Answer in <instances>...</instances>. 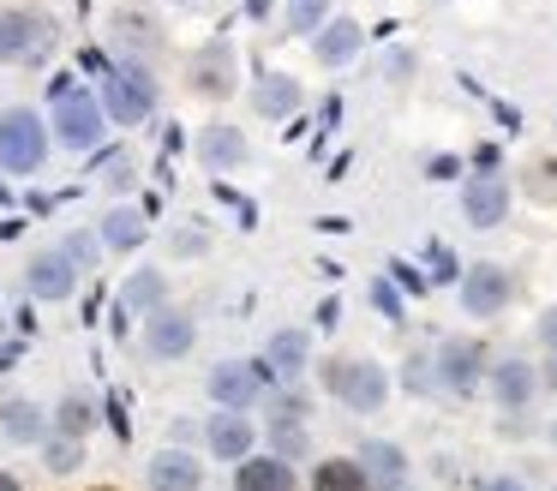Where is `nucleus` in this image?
I'll use <instances>...</instances> for the list:
<instances>
[{
    "label": "nucleus",
    "instance_id": "36",
    "mask_svg": "<svg viewBox=\"0 0 557 491\" xmlns=\"http://www.w3.org/2000/svg\"><path fill=\"white\" fill-rule=\"evenodd\" d=\"M0 491H25V486H18V474H7V467H0Z\"/></svg>",
    "mask_w": 557,
    "mask_h": 491
},
{
    "label": "nucleus",
    "instance_id": "1",
    "mask_svg": "<svg viewBox=\"0 0 557 491\" xmlns=\"http://www.w3.org/2000/svg\"><path fill=\"white\" fill-rule=\"evenodd\" d=\"M157 72L145 66V60H114L109 72H102V114L114 120V126H145L150 114H157Z\"/></svg>",
    "mask_w": 557,
    "mask_h": 491
},
{
    "label": "nucleus",
    "instance_id": "33",
    "mask_svg": "<svg viewBox=\"0 0 557 491\" xmlns=\"http://www.w3.org/2000/svg\"><path fill=\"white\" fill-rule=\"evenodd\" d=\"M533 186H545L540 198L552 204V198H557V168H552V162H540V168H533Z\"/></svg>",
    "mask_w": 557,
    "mask_h": 491
},
{
    "label": "nucleus",
    "instance_id": "15",
    "mask_svg": "<svg viewBox=\"0 0 557 491\" xmlns=\"http://www.w3.org/2000/svg\"><path fill=\"white\" fill-rule=\"evenodd\" d=\"M145 479H150V491H205V462L193 450H157Z\"/></svg>",
    "mask_w": 557,
    "mask_h": 491
},
{
    "label": "nucleus",
    "instance_id": "38",
    "mask_svg": "<svg viewBox=\"0 0 557 491\" xmlns=\"http://www.w3.org/2000/svg\"><path fill=\"white\" fill-rule=\"evenodd\" d=\"M545 431H552V443H557V426H545Z\"/></svg>",
    "mask_w": 557,
    "mask_h": 491
},
{
    "label": "nucleus",
    "instance_id": "20",
    "mask_svg": "<svg viewBox=\"0 0 557 491\" xmlns=\"http://www.w3.org/2000/svg\"><path fill=\"white\" fill-rule=\"evenodd\" d=\"M97 240H102V251H138V246L150 240V222H145V210H138V204H114V210L102 216Z\"/></svg>",
    "mask_w": 557,
    "mask_h": 491
},
{
    "label": "nucleus",
    "instance_id": "27",
    "mask_svg": "<svg viewBox=\"0 0 557 491\" xmlns=\"http://www.w3.org/2000/svg\"><path fill=\"white\" fill-rule=\"evenodd\" d=\"M42 462H49V474H78V467H85V438L49 431V438H42Z\"/></svg>",
    "mask_w": 557,
    "mask_h": 491
},
{
    "label": "nucleus",
    "instance_id": "3",
    "mask_svg": "<svg viewBox=\"0 0 557 491\" xmlns=\"http://www.w3.org/2000/svg\"><path fill=\"white\" fill-rule=\"evenodd\" d=\"M49 120L37 108H7L0 114V174H37L49 162Z\"/></svg>",
    "mask_w": 557,
    "mask_h": 491
},
{
    "label": "nucleus",
    "instance_id": "26",
    "mask_svg": "<svg viewBox=\"0 0 557 491\" xmlns=\"http://www.w3.org/2000/svg\"><path fill=\"white\" fill-rule=\"evenodd\" d=\"M90 426H97V402H90V395H61L49 431H61V438H85Z\"/></svg>",
    "mask_w": 557,
    "mask_h": 491
},
{
    "label": "nucleus",
    "instance_id": "14",
    "mask_svg": "<svg viewBox=\"0 0 557 491\" xmlns=\"http://www.w3.org/2000/svg\"><path fill=\"white\" fill-rule=\"evenodd\" d=\"M461 216H468L473 228H497V222L509 216V180L473 174L468 186H461Z\"/></svg>",
    "mask_w": 557,
    "mask_h": 491
},
{
    "label": "nucleus",
    "instance_id": "25",
    "mask_svg": "<svg viewBox=\"0 0 557 491\" xmlns=\"http://www.w3.org/2000/svg\"><path fill=\"white\" fill-rule=\"evenodd\" d=\"M162 299H169V282H162V270H133L121 287V306L126 311H157Z\"/></svg>",
    "mask_w": 557,
    "mask_h": 491
},
{
    "label": "nucleus",
    "instance_id": "34",
    "mask_svg": "<svg viewBox=\"0 0 557 491\" xmlns=\"http://www.w3.org/2000/svg\"><path fill=\"white\" fill-rule=\"evenodd\" d=\"M480 491H528V486H521V479H509V474H497V479H485Z\"/></svg>",
    "mask_w": 557,
    "mask_h": 491
},
{
    "label": "nucleus",
    "instance_id": "12",
    "mask_svg": "<svg viewBox=\"0 0 557 491\" xmlns=\"http://www.w3.org/2000/svg\"><path fill=\"white\" fill-rule=\"evenodd\" d=\"M234 84H240V54H234L228 42H205L193 54V90L198 96H234Z\"/></svg>",
    "mask_w": 557,
    "mask_h": 491
},
{
    "label": "nucleus",
    "instance_id": "40",
    "mask_svg": "<svg viewBox=\"0 0 557 491\" xmlns=\"http://www.w3.org/2000/svg\"><path fill=\"white\" fill-rule=\"evenodd\" d=\"M552 491H557V486H552Z\"/></svg>",
    "mask_w": 557,
    "mask_h": 491
},
{
    "label": "nucleus",
    "instance_id": "39",
    "mask_svg": "<svg viewBox=\"0 0 557 491\" xmlns=\"http://www.w3.org/2000/svg\"><path fill=\"white\" fill-rule=\"evenodd\" d=\"M174 7H186V0H174Z\"/></svg>",
    "mask_w": 557,
    "mask_h": 491
},
{
    "label": "nucleus",
    "instance_id": "16",
    "mask_svg": "<svg viewBox=\"0 0 557 491\" xmlns=\"http://www.w3.org/2000/svg\"><path fill=\"white\" fill-rule=\"evenodd\" d=\"M234 491H300V474H294V462H282V455H246V462H234Z\"/></svg>",
    "mask_w": 557,
    "mask_h": 491
},
{
    "label": "nucleus",
    "instance_id": "30",
    "mask_svg": "<svg viewBox=\"0 0 557 491\" xmlns=\"http://www.w3.org/2000/svg\"><path fill=\"white\" fill-rule=\"evenodd\" d=\"M324 19H330V0H294L288 7V30H300V36H318Z\"/></svg>",
    "mask_w": 557,
    "mask_h": 491
},
{
    "label": "nucleus",
    "instance_id": "2",
    "mask_svg": "<svg viewBox=\"0 0 557 491\" xmlns=\"http://www.w3.org/2000/svg\"><path fill=\"white\" fill-rule=\"evenodd\" d=\"M54 126H49V138L61 144V150H97L102 144V132H109V114H102V102H97V90H85V84H73V78H61L54 84Z\"/></svg>",
    "mask_w": 557,
    "mask_h": 491
},
{
    "label": "nucleus",
    "instance_id": "6",
    "mask_svg": "<svg viewBox=\"0 0 557 491\" xmlns=\"http://www.w3.org/2000/svg\"><path fill=\"white\" fill-rule=\"evenodd\" d=\"M205 390H210V402H216V407L252 414V407L270 395V371H264V359H222V366H210Z\"/></svg>",
    "mask_w": 557,
    "mask_h": 491
},
{
    "label": "nucleus",
    "instance_id": "29",
    "mask_svg": "<svg viewBox=\"0 0 557 491\" xmlns=\"http://www.w3.org/2000/svg\"><path fill=\"white\" fill-rule=\"evenodd\" d=\"M61 251H66V263H73V270L85 275V270H97V258H102V240H97V234H85V228H73V234L61 240Z\"/></svg>",
    "mask_w": 557,
    "mask_h": 491
},
{
    "label": "nucleus",
    "instance_id": "8",
    "mask_svg": "<svg viewBox=\"0 0 557 491\" xmlns=\"http://www.w3.org/2000/svg\"><path fill=\"white\" fill-rule=\"evenodd\" d=\"M480 390L492 395L504 414H528L533 395H540V366H533V359H521V354H504V359H492V366H485Z\"/></svg>",
    "mask_w": 557,
    "mask_h": 491
},
{
    "label": "nucleus",
    "instance_id": "11",
    "mask_svg": "<svg viewBox=\"0 0 557 491\" xmlns=\"http://www.w3.org/2000/svg\"><path fill=\"white\" fill-rule=\"evenodd\" d=\"M198 431H205V443H210V455H216V462H246V455L258 450L252 414H234V407H216V414H210Z\"/></svg>",
    "mask_w": 557,
    "mask_h": 491
},
{
    "label": "nucleus",
    "instance_id": "31",
    "mask_svg": "<svg viewBox=\"0 0 557 491\" xmlns=\"http://www.w3.org/2000/svg\"><path fill=\"white\" fill-rule=\"evenodd\" d=\"M401 378H408V390H413V395H437V383H432V359H425V354H408Z\"/></svg>",
    "mask_w": 557,
    "mask_h": 491
},
{
    "label": "nucleus",
    "instance_id": "37",
    "mask_svg": "<svg viewBox=\"0 0 557 491\" xmlns=\"http://www.w3.org/2000/svg\"><path fill=\"white\" fill-rule=\"evenodd\" d=\"M90 491H114V486H90Z\"/></svg>",
    "mask_w": 557,
    "mask_h": 491
},
{
    "label": "nucleus",
    "instance_id": "9",
    "mask_svg": "<svg viewBox=\"0 0 557 491\" xmlns=\"http://www.w3.org/2000/svg\"><path fill=\"white\" fill-rule=\"evenodd\" d=\"M456 294H461V311H468V318H497V311L516 299V275H509L504 263H468Z\"/></svg>",
    "mask_w": 557,
    "mask_h": 491
},
{
    "label": "nucleus",
    "instance_id": "18",
    "mask_svg": "<svg viewBox=\"0 0 557 491\" xmlns=\"http://www.w3.org/2000/svg\"><path fill=\"white\" fill-rule=\"evenodd\" d=\"M366 48V30L354 19H324V30L312 36V54H318V66H330V72H342L354 54Z\"/></svg>",
    "mask_w": 557,
    "mask_h": 491
},
{
    "label": "nucleus",
    "instance_id": "4",
    "mask_svg": "<svg viewBox=\"0 0 557 491\" xmlns=\"http://www.w3.org/2000/svg\"><path fill=\"white\" fill-rule=\"evenodd\" d=\"M324 390L336 395L348 414H377V407L389 402V371L377 366V359H330Z\"/></svg>",
    "mask_w": 557,
    "mask_h": 491
},
{
    "label": "nucleus",
    "instance_id": "10",
    "mask_svg": "<svg viewBox=\"0 0 557 491\" xmlns=\"http://www.w3.org/2000/svg\"><path fill=\"white\" fill-rule=\"evenodd\" d=\"M193 342H198L193 311L169 306V299H162L157 311H145V354L150 359H186V354H193Z\"/></svg>",
    "mask_w": 557,
    "mask_h": 491
},
{
    "label": "nucleus",
    "instance_id": "32",
    "mask_svg": "<svg viewBox=\"0 0 557 491\" xmlns=\"http://www.w3.org/2000/svg\"><path fill=\"white\" fill-rule=\"evenodd\" d=\"M533 335L545 342V354H557V306H545V311H540V323H533Z\"/></svg>",
    "mask_w": 557,
    "mask_h": 491
},
{
    "label": "nucleus",
    "instance_id": "35",
    "mask_svg": "<svg viewBox=\"0 0 557 491\" xmlns=\"http://www.w3.org/2000/svg\"><path fill=\"white\" fill-rule=\"evenodd\" d=\"M540 390H557V354L545 359V371H540Z\"/></svg>",
    "mask_w": 557,
    "mask_h": 491
},
{
    "label": "nucleus",
    "instance_id": "23",
    "mask_svg": "<svg viewBox=\"0 0 557 491\" xmlns=\"http://www.w3.org/2000/svg\"><path fill=\"white\" fill-rule=\"evenodd\" d=\"M252 108L264 120H288L294 108H300V78H288V72H264V78L252 84Z\"/></svg>",
    "mask_w": 557,
    "mask_h": 491
},
{
    "label": "nucleus",
    "instance_id": "17",
    "mask_svg": "<svg viewBox=\"0 0 557 491\" xmlns=\"http://www.w3.org/2000/svg\"><path fill=\"white\" fill-rule=\"evenodd\" d=\"M25 287L37 299H66L78 287V270L66 263V251L61 246H49V251H37V258L25 263Z\"/></svg>",
    "mask_w": 557,
    "mask_h": 491
},
{
    "label": "nucleus",
    "instance_id": "19",
    "mask_svg": "<svg viewBox=\"0 0 557 491\" xmlns=\"http://www.w3.org/2000/svg\"><path fill=\"white\" fill-rule=\"evenodd\" d=\"M306 354H312V342H306V330H276L264 347V371H270V390L276 383H300L306 371Z\"/></svg>",
    "mask_w": 557,
    "mask_h": 491
},
{
    "label": "nucleus",
    "instance_id": "22",
    "mask_svg": "<svg viewBox=\"0 0 557 491\" xmlns=\"http://www.w3.org/2000/svg\"><path fill=\"white\" fill-rule=\"evenodd\" d=\"M246 156H252V150H246V132L240 126H205V132H198V162L216 168V174L240 168Z\"/></svg>",
    "mask_w": 557,
    "mask_h": 491
},
{
    "label": "nucleus",
    "instance_id": "13",
    "mask_svg": "<svg viewBox=\"0 0 557 491\" xmlns=\"http://www.w3.org/2000/svg\"><path fill=\"white\" fill-rule=\"evenodd\" d=\"M354 462H360V474H366L372 491H401L408 486V455H401V443H389V438H366Z\"/></svg>",
    "mask_w": 557,
    "mask_h": 491
},
{
    "label": "nucleus",
    "instance_id": "24",
    "mask_svg": "<svg viewBox=\"0 0 557 491\" xmlns=\"http://www.w3.org/2000/svg\"><path fill=\"white\" fill-rule=\"evenodd\" d=\"M312 491H372V486H366V474H360L354 455H324L318 474H312Z\"/></svg>",
    "mask_w": 557,
    "mask_h": 491
},
{
    "label": "nucleus",
    "instance_id": "7",
    "mask_svg": "<svg viewBox=\"0 0 557 491\" xmlns=\"http://www.w3.org/2000/svg\"><path fill=\"white\" fill-rule=\"evenodd\" d=\"M54 42V24L30 7H0V66H25L42 60V48Z\"/></svg>",
    "mask_w": 557,
    "mask_h": 491
},
{
    "label": "nucleus",
    "instance_id": "5",
    "mask_svg": "<svg viewBox=\"0 0 557 491\" xmlns=\"http://www.w3.org/2000/svg\"><path fill=\"white\" fill-rule=\"evenodd\" d=\"M432 383L444 395H480V383H485V347H480V335H444V342L432 347Z\"/></svg>",
    "mask_w": 557,
    "mask_h": 491
},
{
    "label": "nucleus",
    "instance_id": "21",
    "mask_svg": "<svg viewBox=\"0 0 557 491\" xmlns=\"http://www.w3.org/2000/svg\"><path fill=\"white\" fill-rule=\"evenodd\" d=\"M0 431L13 443H42L49 438V414L30 395H0Z\"/></svg>",
    "mask_w": 557,
    "mask_h": 491
},
{
    "label": "nucleus",
    "instance_id": "28",
    "mask_svg": "<svg viewBox=\"0 0 557 491\" xmlns=\"http://www.w3.org/2000/svg\"><path fill=\"white\" fill-rule=\"evenodd\" d=\"M270 455H282V462H300L306 455V419H270Z\"/></svg>",
    "mask_w": 557,
    "mask_h": 491
}]
</instances>
